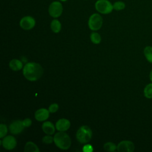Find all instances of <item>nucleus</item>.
Listing matches in <instances>:
<instances>
[{
  "mask_svg": "<svg viewBox=\"0 0 152 152\" xmlns=\"http://www.w3.org/2000/svg\"><path fill=\"white\" fill-rule=\"evenodd\" d=\"M90 39L94 44H99L101 42V37L100 34L96 32L91 33L90 35Z\"/></svg>",
  "mask_w": 152,
  "mask_h": 152,
  "instance_id": "19",
  "label": "nucleus"
},
{
  "mask_svg": "<svg viewBox=\"0 0 152 152\" xmlns=\"http://www.w3.org/2000/svg\"><path fill=\"white\" fill-rule=\"evenodd\" d=\"M43 131L48 135H52L55 132V129L54 125L49 121L44 122L42 125Z\"/></svg>",
  "mask_w": 152,
  "mask_h": 152,
  "instance_id": "13",
  "label": "nucleus"
},
{
  "mask_svg": "<svg viewBox=\"0 0 152 152\" xmlns=\"http://www.w3.org/2000/svg\"><path fill=\"white\" fill-rule=\"evenodd\" d=\"M53 141V138L50 135H46L43 137L42 141L45 144H51Z\"/></svg>",
  "mask_w": 152,
  "mask_h": 152,
  "instance_id": "23",
  "label": "nucleus"
},
{
  "mask_svg": "<svg viewBox=\"0 0 152 152\" xmlns=\"http://www.w3.org/2000/svg\"><path fill=\"white\" fill-rule=\"evenodd\" d=\"M144 54L147 60L152 63V46H146L144 49Z\"/></svg>",
  "mask_w": 152,
  "mask_h": 152,
  "instance_id": "17",
  "label": "nucleus"
},
{
  "mask_svg": "<svg viewBox=\"0 0 152 152\" xmlns=\"http://www.w3.org/2000/svg\"><path fill=\"white\" fill-rule=\"evenodd\" d=\"M113 7L116 11H121L125 8V4L123 1H116L113 4Z\"/></svg>",
  "mask_w": 152,
  "mask_h": 152,
  "instance_id": "21",
  "label": "nucleus"
},
{
  "mask_svg": "<svg viewBox=\"0 0 152 152\" xmlns=\"http://www.w3.org/2000/svg\"><path fill=\"white\" fill-rule=\"evenodd\" d=\"M36 24V21L31 16H25L23 17L20 21V27L24 30H31Z\"/></svg>",
  "mask_w": 152,
  "mask_h": 152,
  "instance_id": "7",
  "label": "nucleus"
},
{
  "mask_svg": "<svg viewBox=\"0 0 152 152\" xmlns=\"http://www.w3.org/2000/svg\"><path fill=\"white\" fill-rule=\"evenodd\" d=\"M92 137V131L90 127L86 125L81 126L77 131L76 134V138L77 140L82 143L84 144L90 141Z\"/></svg>",
  "mask_w": 152,
  "mask_h": 152,
  "instance_id": "3",
  "label": "nucleus"
},
{
  "mask_svg": "<svg viewBox=\"0 0 152 152\" xmlns=\"http://www.w3.org/2000/svg\"><path fill=\"white\" fill-rule=\"evenodd\" d=\"M23 125L25 127H28L30 126L31 124V120L30 118H26L23 121Z\"/></svg>",
  "mask_w": 152,
  "mask_h": 152,
  "instance_id": "26",
  "label": "nucleus"
},
{
  "mask_svg": "<svg viewBox=\"0 0 152 152\" xmlns=\"http://www.w3.org/2000/svg\"><path fill=\"white\" fill-rule=\"evenodd\" d=\"M60 1H62V2H65V1H66L67 0H59Z\"/></svg>",
  "mask_w": 152,
  "mask_h": 152,
  "instance_id": "28",
  "label": "nucleus"
},
{
  "mask_svg": "<svg viewBox=\"0 0 152 152\" xmlns=\"http://www.w3.org/2000/svg\"><path fill=\"white\" fill-rule=\"evenodd\" d=\"M144 95L147 98H152V83H150L145 87L144 89Z\"/></svg>",
  "mask_w": 152,
  "mask_h": 152,
  "instance_id": "18",
  "label": "nucleus"
},
{
  "mask_svg": "<svg viewBox=\"0 0 152 152\" xmlns=\"http://www.w3.org/2000/svg\"><path fill=\"white\" fill-rule=\"evenodd\" d=\"M2 144L5 149L12 150L17 145V141L14 137L8 135L3 138Z\"/></svg>",
  "mask_w": 152,
  "mask_h": 152,
  "instance_id": "10",
  "label": "nucleus"
},
{
  "mask_svg": "<svg viewBox=\"0 0 152 152\" xmlns=\"http://www.w3.org/2000/svg\"><path fill=\"white\" fill-rule=\"evenodd\" d=\"M103 24V18L102 16L97 14H93L88 19V25L89 28L93 31H96L99 30Z\"/></svg>",
  "mask_w": 152,
  "mask_h": 152,
  "instance_id": "5",
  "label": "nucleus"
},
{
  "mask_svg": "<svg viewBox=\"0 0 152 152\" xmlns=\"http://www.w3.org/2000/svg\"><path fill=\"white\" fill-rule=\"evenodd\" d=\"M50 28L54 33H59L61 29V24L57 19L53 20L50 23Z\"/></svg>",
  "mask_w": 152,
  "mask_h": 152,
  "instance_id": "16",
  "label": "nucleus"
},
{
  "mask_svg": "<svg viewBox=\"0 0 152 152\" xmlns=\"http://www.w3.org/2000/svg\"><path fill=\"white\" fill-rule=\"evenodd\" d=\"M97 11L103 14L110 13L113 10V4L108 0H97L94 4Z\"/></svg>",
  "mask_w": 152,
  "mask_h": 152,
  "instance_id": "4",
  "label": "nucleus"
},
{
  "mask_svg": "<svg viewBox=\"0 0 152 152\" xmlns=\"http://www.w3.org/2000/svg\"><path fill=\"white\" fill-rule=\"evenodd\" d=\"M35 118L38 121H43L46 120L49 116V110L45 108H42L37 110L35 113Z\"/></svg>",
  "mask_w": 152,
  "mask_h": 152,
  "instance_id": "12",
  "label": "nucleus"
},
{
  "mask_svg": "<svg viewBox=\"0 0 152 152\" xmlns=\"http://www.w3.org/2000/svg\"><path fill=\"white\" fill-rule=\"evenodd\" d=\"M70 122L66 119H60L56 123V128L59 131L64 132L70 127Z\"/></svg>",
  "mask_w": 152,
  "mask_h": 152,
  "instance_id": "11",
  "label": "nucleus"
},
{
  "mask_svg": "<svg viewBox=\"0 0 152 152\" xmlns=\"http://www.w3.org/2000/svg\"><path fill=\"white\" fill-rule=\"evenodd\" d=\"M43 70L41 65L36 62H28L23 68V75L26 79L31 81L39 80L42 75Z\"/></svg>",
  "mask_w": 152,
  "mask_h": 152,
  "instance_id": "1",
  "label": "nucleus"
},
{
  "mask_svg": "<svg viewBox=\"0 0 152 152\" xmlns=\"http://www.w3.org/2000/svg\"><path fill=\"white\" fill-rule=\"evenodd\" d=\"M10 68L15 71H19L23 68V63L18 59H14L10 62Z\"/></svg>",
  "mask_w": 152,
  "mask_h": 152,
  "instance_id": "14",
  "label": "nucleus"
},
{
  "mask_svg": "<svg viewBox=\"0 0 152 152\" xmlns=\"http://www.w3.org/2000/svg\"><path fill=\"white\" fill-rule=\"evenodd\" d=\"M84 1H85V0H84Z\"/></svg>",
  "mask_w": 152,
  "mask_h": 152,
  "instance_id": "29",
  "label": "nucleus"
},
{
  "mask_svg": "<svg viewBox=\"0 0 152 152\" xmlns=\"http://www.w3.org/2000/svg\"><path fill=\"white\" fill-rule=\"evenodd\" d=\"M48 12L49 15L53 18H58L61 15L63 12V6L59 1L52 2L49 7Z\"/></svg>",
  "mask_w": 152,
  "mask_h": 152,
  "instance_id": "6",
  "label": "nucleus"
},
{
  "mask_svg": "<svg viewBox=\"0 0 152 152\" xmlns=\"http://www.w3.org/2000/svg\"><path fill=\"white\" fill-rule=\"evenodd\" d=\"M25 152H39L40 150L38 147L31 141L27 142L24 147Z\"/></svg>",
  "mask_w": 152,
  "mask_h": 152,
  "instance_id": "15",
  "label": "nucleus"
},
{
  "mask_svg": "<svg viewBox=\"0 0 152 152\" xmlns=\"http://www.w3.org/2000/svg\"><path fill=\"white\" fill-rule=\"evenodd\" d=\"M24 126L23 123V121L21 120H16L13 121L10 125V132L12 134H18L21 133L24 128Z\"/></svg>",
  "mask_w": 152,
  "mask_h": 152,
  "instance_id": "9",
  "label": "nucleus"
},
{
  "mask_svg": "<svg viewBox=\"0 0 152 152\" xmlns=\"http://www.w3.org/2000/svg\"><path fill=\"white\" fill-rule=\"evenodd\" d=\"M150 80H151V82H152V70L151 71V72H150Z\"/></svg>",
  "mask_w": 152,
  "mask_h": 152,
  "instance_id": "27",
  "label": "nucleus"
},
{
  "mask_svg": "<svg viewBox=\"0 0 152 152\" xmlns=\"http://www.w3.org/2000/svg\"><path fill=\"white\" fill-rule=\"evenodd\" d=\"M83 150L84 152H91L93 150V147L91 145L87 144V145H84V147H83Z\"/></svg>",
  "mask_w": 152,
  "mask_h": 152,
  "instance_id": "25",
  "label": "nucleus"
},
{
  "mask_svg": "<svg viewBox=\"0 0 152 152\" xmlns=\"http://www.w3.org/2000/svg\"><path fill=\"white\" fill-rule=\"evenodd\" d=\"M58 108H59V106L58 104L53 103L50 105L49 107V112H51V113H55L58 110Z\"/></svg>",
  "mask_w": 152,
  "mask_h": 152,
  "instance_id": "24",
  "label": "nucleus"
},
{
  "mask_svg": "<svg viewBox=\"0 0 152 152\" xmlns=\"http://www.w3.org/2000/svg\"><path fill=\"white\" fill-rule=\"evenodd\" d=\"M116 149L119 152H132L134 150V145L132 141L125 140L118 144Z\"/></svg>",
  "mask_w": 152,
  "mask_h": 152,
  "instance_id": "8",
  "label": "nucleus"
},
{
  "mask_svg": "<svg viewBox=\"0 0 152 152\" xmlns=\"http://www.w3.org/2000/svg\"><path fill=\"white\" fill-rule=\"evenodd\" d=\"M104 149L106 151L111 152V151H114L116 148L117 147L115 144H113L112 142H107L104 145Z\"/></svg>",
  "mask_w": 152,
  "mask_h": 152,
  "instance_id": "20",
  "label": "nucleus"
},
{
  "mask_svg": "<svg viewBox=\"0 0 152 152\" xmlns=\"http://www.w3.org/2000/svg\"><path fill=\"white\" fill-rule=\"evenodd\" d=\"M7 132L8 129L7 126L3 124H1L0 125V138H3L7 134Z\"/></svg>",
  "mask_w": 152,
  "mask_h": 152,
  "instance_id": "22",
  "label": "nucleus"
},
{
  "mask_svg": "<svg viewBox=\"0 0 152 152\" xmlns=\"http://www.w3.org/2000/svg\"><path fill=\"white\" fill-rule=\"evenodd\" d=\"M53 141L55 145L62 150L68 149L71 144V140L69 135L62 131L57 132L55 135Z\"/></svg>",
  "mask_w": 152,
  "mask_h": 152,
  "instance_id": "2",
  "label": "nucleus"
}]
</instances>
